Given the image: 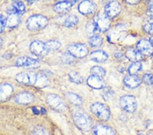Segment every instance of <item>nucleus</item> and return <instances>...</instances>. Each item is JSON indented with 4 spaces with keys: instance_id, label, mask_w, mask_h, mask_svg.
Listing matches in <instances>:
<instances>
[{
    "instance_id": "2eb2a0df",
    "label": "nucleus",
    "mask_w": 153,
    "mask_h": 135,
    "mask_svg": "<svg viewBox=\"0 0 153 135\" xmlns=\"http://www.w3.org/2000/svg\"><path fill=\"white\" fill-rule=\"evenodd\" d=\"M76 1H63L56 3L53 7L54 11L59 14H63L68 12L72 8Z\"/></svg>"
},
{
    "instance_id": "de8ad7c7",
    "label": "nucleus",
    "mask_w": 153,
    "mask_h": 135,
    "mask_svg": "<svg viewBox=\"0 0 153 135\" xmlns=\"http://www.w3.org/2000/svg\"><path fill=\"white\" fill-rule=\"evenodd\" d=\"M149 135H150V134H149Z\"/></svg>"
},
{
    "instance_id": "e433bc0d",
    "label": "nucleus",
    "mask_w": 153,
    "mask_h": 135,
    "mask_svg": "<svg viewBox=\"0 0 153 135\" xmlns=\"http://www.w3.org/2000/svg\"><path fill=\"white\" fill-rule=\"evenodd\" d=\"M6 27V18L3 15H0V34L4 31Z\"/></svg>"
},
{
    "instance_id": "c85d7f7f",
    "label": "nucleus",
    "mask_w": 153,
    "mask_h": 135,
    "mask_svg": "<svg viewBox=\"0 0 153 135\" xmlns=\"http://www.w3.org/2000/svg\"><path fill=\"white\" fill-rule=\"evenodd\" d=\"M88 43L93 47H100L103 43V39L100 36H93L90 38Z\"/></svg>"
},
{
    "instance_id": "4468645a",
    "label": "nucleus",
    "mask_w": 153,
    "mask_h": 135,
    "mask_svg": "<svg viewBox=\"0 0 153 135\" xmlns=\"http://www.w3.org/2000/svg\"><path fill=\"white\" fill-rule=\"evenodd\" d=\"M33 95L31 93L28 92H23L19 93L15 97V102L19 104H29L31 102H33Z\"/></svg>"
},
{
    "instance_id": "f257e3e1",
    "label": "nucleus",
    "mask_w": 153,
    "mask_h": 135,
    "mask_svg": "<svg viewBox=\"0 0 153 135\" xmlns=\"http://www.w3.org/2000/svg\"><path fill=\"white\" fill-rule=\"evenodd\" d=\"M48 23V20L46 16L41 14H35L31 16L26 21V27L32 31H39L44 29Z\"/></svg>"
},
{
    "instance_id": "6ab92c4d",
    "label": "nucleus",
    "mask_w": 153,
    "mask_h": 135,
    "mask_svg": "<svg viewBox=\"0 0 153 135\" xmlns=\"http://www.w3.org/2000/svg\"><path fill=\"white\" fill-rule=\"evenodd\" d=\"M86 83L88 86L95 90L102 89L104 87V83L102 78L95 75H91L86 80Z\"/></svg>"
},
{
    "instance_id": "473e14b6",
    "label": "nucleus",
    "mask_w": 153,
    "mask_h": 135,
    "mask_svg": "<svg viewBox=\"0 0 153 135\" xmlns=\"http://www.w3.org/2000/svg\"><path fill=\"white\" fill-rule=\"evenodd\" d=\"M61 60H62L63 62L65 63V64H72L75 61V57H73L71 54L68 52L63 54L62 57H61Z\"/></svg>"
},
{
    "instance_id": "a18cd8bd",
    "label": "nucleus",
    "mask_w": 153,
    "mask_h": 135,
    "mask_svg": "<svg viewBox=\"0 0 153 135\" xmlns=\"http://www.w3.org/2000/svg\"><path fill=\"white\" fill-rule=\"evenodd\" d=\"M137 135H144V134H138Z\"/></svg>"
},
{
    "instance_id": "f3484780",
    "label": "nucleus",
    "mask_w": 153,
    "mask_h": 135,
    "mask_svg": "<svg viewBox=\"0 0 153 135\" xmlns=\"http://www.w3.org/2000/svg\"><path fill=\"white\" fill-rule=\"evenodd\" d=\"M137 51H139L143 56L150 55L152 53V46L150 45L149 41L143 39L137 43Z\"/></svg>"
},
{
    "instance_id": "aec40b11",
    "label": "nucleus",
    "mask_w": 153,
    "mask_h": 135,
    "mask_svg": "<svg viewBox=\"0 0 153 135\" xmlns=\"http://www.w3.org/2000/svg\"><path fill=\"white\" fill-rule=\"evenodd\" d=\"M25 6L22 1H16L8 9L9 14H18L21 15L25 12Z\"/></svg>"
},
{
    "instance_id": "dca6fc26",
    "label": "nucleus",
    "mask_w": 153,
    "mask_h": 135,
    "mask_svg": "<svg viewBox=\"0 0 153 135\" xmlns=\"http://www.w3.org/2000/svg\"><path fill=\"white\" fill-rule=\"evenodd\" d=\"M124 84L130 89H135L139 87L142 83V80L136 75H127L124 78Z\"/></svg>"
},
{
    "instance_id": "cd10ccee",
    "label": "nucleus",
    "mask_w": 153,
    "mask_h": 135,
    "mask_svg": "<svg viewBox=\"0 0 153 135\" xmlns=\"http://www.w3.org/2000/svg\"><path fill=\"white\" fill-rule=\"evenodd\" d=\"M78 23V16L76 15H74V14H71V15L68 16L67 18L65 19V21H64V26L68 28H72L74 26H75Z\"/></svg>"
},
{
    "instance_id": "6e6552de",
    "label": "nucleus",
    "mask_w": 153,
    "mask_h": 135,
    "mask_svg": "<svg viewBox=\"0 0 153 135\" xmlns=\"http://www.w3.org/2000/svg\"><path fill=\"white\" fill-rule=\"evenodd\" d=\"M93 21L95 22L100 31H107L110 26V19L104 13L97 14Z\"/></svg>"
},
{
    "instance_id": "412c9836",
    "label": "nucleus",
    "mask_w": 153,
    "mask_h": 135,
    "mask_svg": "<svg viewBox=\"0 0 153 135\" xmlns=\"http://www.w3.org/2000/svg\"><path fill=\"white\" fill-rule=\"evenodd\" d=\"M125 56L130 61H134V62H140V61L143 60V55L139 51L133 48H130L126 51Z\"/></svg>"
},
{
    "instance_id": "37998d69",
    "label": "nucleus",
    "mask_w": 153,
    "mask_h": 135,
    "mask_svg": "<svg viewBox=\"0 0 153 135\" xmlns=\"http://www.w3.org/2000/svg\"><path fill=\"white\" fill-rule=\"evenodd\" d=\"M42 113L45 114L46 113V110L44 109H42Z\"/></svg>"
},
{
    "instance_id": "4c0bfd02",
    "label": "nucleus",
    "mask_w": 153,
    "mask_h": 135,
    "mask_svg": "<svg viewBox=\"0 0 153 135\" xmlns=\"http://www.w3.org/2000/svg\"><path fill=\"white\" fill-rule=\"evenodd\" d=\"M112 95V91L109 88H107V89H105L103 90V92L102 93V95L103 98H105V100H108L109 98H110L111 95Z\"/></svg>"
},
{
    "instance_id": "7c9ffc66",
    "label": "nucleus",
    "mask_w": 153,
    "mask_h": 135,
    "mask_svg": "<svg viewBox=\"0 0 153 135\" xmlns=\"http://www.w3.org/2000/svg\"><path fill=\"white\" fill-rule=\"evenodd\" d=\"M142 68V65L140 62H134L129 68V72L131 75H136Z\"/></svg>"
},
{
    "instance_id": "c756f323",
    "label": "nucleus",
    "mask_w": 153,
    "mask_h": 135,
    "mask_svg": "<svg viewBox=\"0 0 153 135\" xmlns=\"http://www.w3.org/2000/svg\"><path fill=\"white\" fill-rule=\"evenodd\" d=\"M69 78L71 82L77 83V84H80L83 82V77L81 76L80 74L76 72H70L69 73Z\"/></svg>"
},
{
    "instance_id": "2f4dec72",
    "label": "nucleus",
    "mask_w": 153,
    "mask_h": 135,
    "mask_svg": "<svg viewBox=\"0 0 153 135\" xmlns=\"http://www.w3.org/2000/svg\"><path fill=\"white\" fill-rule=\"evenodd\" d=\"M91 72L92 75L97 76L100 78H103L105 75V70L103 68L100 67V66H94L91 68Z\"/></svg>"
},
{
    "instance_id": "9b49d317",
    "label": "nucleus",
    "mask_w": 153,
    "mask_h": 135,
    "mask_svg": "<svg viewBox=\"0 0 153 135\" xmlns=\"http://www.w3.org/2000/svg\"><path fill=\"white\" fill-rule=\"evenodd\" d=\"M14 92L13 86L8 83L0 84V101H5L12 96Z\"/></svg>"
},
{
    "instance_id": "5701e85b",
    "label": "nucleus",
    "mask_w": 153,
    "mask_h": 135,
    "mask_svg": "<svg viewBox=\"0 0 153 135\" xmlns=\"http://www.w3.org/2000/svg\"><path fill=\"white\" fill-rule=\"evenodd\" d=\"M108 56L107 53H105L104 51L100 50L95 51L91 53V59L93 61H96V62H104V61L108 60Z\"/></svg>"
},
{
    "instance_id": "393cba45",
    "label": "nucleus",
    "mask_w": 153,
    "mask_h": 135,
    "mask_svg": "<svg viewBox=\"0 0 153 135\" xmlns=\"http://www.w3.org/2000/svg\"><path fill=\"white\" fill-rule=\"evenodd\" d=\"M61 46V44L60 42L56 40H51L48 41L45 43V47L47 53L53 52V51H57L58 49Z\"/></svg>"
},
{
    "instance_id": "20e7f679",
    "label": "nucleus",
    "mask_w": 153,
    "mask_h": 135,
    "mask_svg": "<svg viewBox=\"0 0 153 135\" xmlns=\"http://www.w3.org/2000/svg\"><path fill=\"white\" fill-rule=\"evenodd\" d=\"M46 102L52 109L58 111L63 112L67 109V106L63 100L56 94H51L48 95L46 98Z\"/></svg>"
},
{
    "instance_id": "49530a36",
    "label": "nucleus",
    "mask_w": 153,
    "mask_h": 135,
    "mask_svg": "<svg viewBox=\"0 0 153 135\" xmlns=\"http://www.w3.org/2000/svg\"><path fill=\"white\" fill-rule=\"evenodd\" d=\"M152 55H153V53H152Z\"/></svg>"
},
{
    "instance_id": "b1692460",
    "label": "nucleus",
    "mask_w": 153,
    "mask_h": 135,
    "mask_svg": "<svg viewBox=\"0 0 153 135\" xmlns=\"http://www.w3.org/2000/svg\"><path fill=\"white\" fill-rule=\"evenodd\" d=\"M48 82L49 81L46 75L42 73H39L37 74L36 81L34 86L38 88H44L48 85Z\"/></svg>"
},
{
    "instance_id": "c03bdc74",
    "label": "nucleus",
    "mask_w": 153,
    "mask_h": 135,
    "mask_svg": "<svg viewBox=\"0 0 153 135\" xmlns=\"http://www.w3.org/2000/svg\"><path fill=\"white\" fill-rule=\"evenodd\" d=\"M1 43H2V41L1 40V38H0V45H1Z\"/></svg>"
},
{
    "instance_id": "79ce46f5",
    "label": "nucleus",
    "mask_w": 153,
    "mask_h": 135,
    "mask_svg": "<svg viewBox=\"0 0 153 135\" xmlns=\"http://www.w3.org/2000/svg\"><path fill=\"white\" fill-rule=\"evenodd\" d=\"M149 43H150V45L152 46V47H153V36L151 37V38H150Z\"/></svg>"
},
{
    "instance_id": "1a4fd4ad",
    "label": "nucleus",
    "mask_w": 153,
    "mask_h": 135,
    "mask_svg": "<svg viewBox=\"0 0 153 135\" xmlns=\"http://www.w3.org/2000/svg\"><path fill=\"white\" fill-rule=\"evenodd\" d=\"M121 11V6L118 1H111L105 7L104 14L110 19H114L120 14Z\"/></svg>"
},
{
    "instance_id": "0eeeda50",
    "label": "nucleus",
    "mask_w": 153,
    "mask_h": 135,
    "mask_svg": "<svg viewBox=\"0 0 153 135\" xmlns=\"http://www.w3.org/2000/svg\"><path fill=\"white\" fill-rule=\"evenodd\" d=\"M37 74L33 72H21L16 76V80L19 83L25 85H35Z\"/></svg>"
},
{
    "instance_id": "a211bd4d",
    "label": "nucleus",
    "mask_w": 153,
    "mask_h": 135,
    "mask_svg": "<svg viewBox=\"0 0 153 135\" xmlns=\"http://www.w3.org/2000/svg\"><path fill=\"white\" fill-rule=\"evenodd\" d=\"M94 135H117L112 128L105 125H97L93 128Z\"/></svg>"
},
{
    "instance_id": "58836bf2",
    "label": "nucleus",
    "mask_w": 153,
    "mask_h": 135,
    "mask_svg": "<svg viewBox=\"0 0 153 135\" xmlns=\"http://www.w3.org/2000/svg\"><path fill=\"white\" fill-rule=\"evenodd\" d=\"M149 14H150V16L152 17V18L153 19V1L152 2H151V4L150 5V6H149Z\"/></svg>"
},
{
    "instance_id": "72a5a7b5",
    "label": "nucleus",
    "mask_w": 153,
    "mask_h": 135,
    "mask_svg": "<svg viewBox=\"0 0 153 135\" xmlns=\"http://www.w3.org/2000/svg\"><path fill=\"white\" fill-rule=\"evenodd\" d=\"M32 135H48V133L44 128L38 126L32 132Z\"/></svg>"
},
{
    "instance_id": "a878e982",
    "label": "nucleus",
    "mask_w": 153,
    "mask_h": 135,
    "mask_svg": "<svg viewBox=\"0 0 153 135\" xmlns=\"http://www.w3.org/2000/svg\"><path fill=\"white\" fill-rule=\"evenodd\" d=\"M66 98L70 101L76 106H80L82 104V100L78 95L73 92H68L66 94Z\"/></svg>"
},
{
    "instance_id": "bb28decb",
    "label": "nucleus",
    "mask_w": 153,
    "mask_h": 135,
    "mask_svg": "<svg viewBox=\"0 0 153 135\" xmlns=\"http://www.w3.org/2000/svg\"><path fill=\"white\" fill-rule=\"evenodd\" d=\"M86 33H87L89 36H91V37H92L93 36H97V34L100 32V30H99L98 28L93 21L88 22V23L86 24Z\"/></svg>"
},
{
    "instance_id": "7ed1b4c3",
    "label": "nucleus",
    "mask_w": 153,
    "mask_h": 135,
    "mask_svg": "<svg viewBox=\"0 0 153 135\" xmlns=\"http://www.w3.org/2000/svg\"><path fill=\"white\" fill-rule=\"evenodd\" d=\"M91 112L96 117L102 121H108L110 117V110L109 107L103 103H94L91 107Z\"/></svg>"
},
{
    "instance_id": "39448f33",
    "label": "nucleus",
    "mask_w": 153,
    "mask_h": 135,
    "mask_svg": "<svg viewBox=\"0 0 153 135\" xmlns=\"http://www.w3.org/2000/svg\"><path fill=\"white\" fill-rule=\"evenodd\" d=\"M120 106L126 112L134 113L137 109V100L133 95H123L120 99Z\"/></svg>"
},
{
    "instance_id": "4be33fe9",
    "label": "nucleus",
    "mask_w": 153,
    "mask_h": 135,
    "mask_svg": "<svg viewBox=\"0 0 153 135\" xmlns=\"http://www.w3.org/2000/svg\"><path fill=\"white\" fill-rule=\"evenodd\" d=\"M21 21L20 15L18 14H9L8 18H6V26L8 28H16L19 26Z\"/></svg>"
},
{
    "instance_id": "ddd939ff",
    "label": "nucleus",
    "mask_w": 153,
    "mask_h": 135,
    "mask_svg": "<svg viewBox=\"0 0 153 135\" xmlns=\"http://www.w3.org/2000/svg\"><path fill=\"white\" fill-rule=\"evenodd\" d=\"M95 10L96 5L91 1H83L78 6V11L85 15L93 13Z\"/></svg>"
},
{
    "instance_id": "ea45409f",
    "label": "nucleus",
    "mask_w": 153,
    "mask_h": 135,
    "mask_svg": "<svg viewBox=\"0 0 153 135\" xmlns=\"http://www.w3.org/2000/svg\"><path fill=\"white\" fill-rule=\"evenodd\" d=\"M127 4H131V5H134V4H137L140 2V1H129V0H127V1H126Z\"/></svg>"
},
{
    "instance_id": "f704fd0d",
    "label": "nucleus",
    "mask_w": 153,
    "mask_h": 135,
    "mask_svg": "<svg viewBox=\"0 0 153 135\" xmlns=\"http://www.w3.org/2000/svg\"><path fill=\"white\" fill-rule=\"evenodd\" d=\"M143 81L146 85H152L153 84V75L150 73L146 74L143 77Z\"/></svg>"
},
{
    "instance_id": "a19ab883",
    "label": "nucleus",
    "mask_w": 153,
    "mask_h": 135,
    "mask_svg": "<svg viewBox=\"0 0 153 135\" xmlns=\"http://www.w3.org/2000/svg\"><path fill=\"white\" fill-rule=\"evenodd\" d=\"M32 109H33V113H35L36 115H39V110L37 109L36 107H33Z\"/></svg>"
},
{
    "instance_id": "9d476101",
    "label": "nucleus",
    "mask_w": 153,
    "mask_h": 135,
    "mask_svg": "<svg viewBox=\"0 0 153 135\" xmlns=\"http://www.w3.org/2000/svg\"><path fill=\"white\" fill-rule=\"evenodd\" d=\"M29 49L31 53L36 56H44L48 53L45 47V43L39 40L32 42L29 46Z\"/></svg>"
},
{
    "instance_id": "f03ea898",
    "label": "nucleus",
    "mask_w": 153,
    "mask_h": 135,
    "mask_svg": "<svg viewBox=\"0 0 153 135\" xmlns=\"http://www.w3.org/2000/svg\"><path fill=\"white\" fill-rule=\"evenodd\" d=\"M73 119L76 126L81 131H88L92 128V122L90 117L82 112L75 113Z\"/></svg>"
},
{
    "instance_id": "f8f14e48",
    "label": "nucleus",
    "mask_w": 153,
    "mask_h": 135,
    "mask_svg": "<svg viewBox=\"0 0 153 135\" xmlns=\"http://www.w3.org/2000/svg\"><path fill=\"white\" fill-rule=\"evenodd\" d=\"M15 64L17 67H36L39 65V61L33 58L23 56L17 59Z\"/></svg>"
},
{
    "instance_id": "c9c22d12",
    "label": "nucleus",
    "mask_w": 153,
    "mask_h": 135,
    "mask_svg": "<svg viewBox=\"0 0 153 135\" xmlns=\"http://www.w3.org/2000/svg\"><path fill=\"white\" fill-rule=\"evenodd\" d=\"M144 30L146 32L153 36V22H149L144 25Z\"/></svg>"
},
{
    "instance_id": "423d86ee",
    "label": "nucleus",
    "mask_w": 153,
    "mask_h": 135,
    "mask_svg": "<svg viewBox=\"0 0 153 135\" xmlns=\"http://www.w3.org/2000/svg\"><path fill=\"white\" fill-rule=\"evenodd\" d=\"M68 53L75 58H83L88 55L87 46L84 44H73L68 46Z\"/></svg>"
}]
</instances>
